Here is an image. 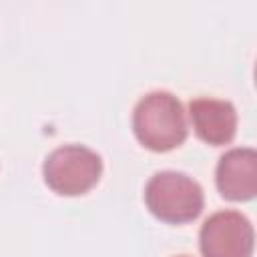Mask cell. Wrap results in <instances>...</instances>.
<instances>
[{"mask_svg":"<svg viewBox=\"0 0 257 257\" xmlns=\"http://www.w3.org/2000/svg\"><path fill=\"white\" fill-rule=\"evenodd\" d=\"M133 131L149 151L167 153L181 147L189 133L181 100L167 90L145 94L133 110Z\"/></svg>","mask_w":257,"mask_h":257,"instance_id":"cell-1","label":"cell"},{"mask_svg":"<svg viewBox=\"0 0 257 257\" xmlns=\"http://www.w3.org/2000/svg\"><path fill=\"white\" fill-rule=\"evenodd\" d=\"M145 205L159 221L183 225L201 215L205 195L193 177L179 171H159L145 187Z\"/></svg>","mask_w":257,"mask_h":257,"instance_id":"cell-2","label":"cell"},{"mask_svg":"<svg viewBox=\"0 0 257 257\" xmlns=\"http://www.w3.org/2000/svg\"><path fill=\"white\" fill-rule=\"evenodd\" d=\"M102 175V159L84 145H64L54 149L42 165V177L48 189L62 197L88 193Z\"/></svg>","mask_w":257,"mask_h":257,"instance_id":"cell-3","label":"cell"},{"mask_svg":"<svg viewBox=\"0 0 257 257\" xmlns=\"http://www.w3.org/2000/svg\"><path fill=\"white\" fill-rule=\"evenodd\" d=\"M253 245V225L239 211H217L201 225L199 231L203 257H251Z\"/></svg>","mask_w":257,"mask_h":257,"instance_id":"cell-4","label":"cell"},{"mask_svg":"<svg viewBox=\"0 0 257 257\" xmlns=\"http://www.w3.org/2000/svg\"><path fill=\"white\" fill-rule=\"evenodd\" d=\"M221 197L229 201H251L257 193V153L251 147H235L221 155L215 169Z\"/></svg>","mask_w":257,"mask_h":257,"instance_id":"cell-5","label":"cell"},{"mask_svg":"<svg viewBox=\"0 0 257 257\" xmlns=\"http://www.w3.org/2000/svg\"><path fill=\"white\" fill-rule=\"evenodd\" d=\"M189 116L197 137L207 145H229L237 135V110L229 100L209 96L193 98L189 102Z\"/></svg>","mask_w":257,"mask_h":257,"instance_id":"cell-6","label":"cell"},{"mask_svg":"<svg viewBox=\"0 0 257 257\" xmlns=\"http://www.w3.org/2000/svg\"><path fill=\"white\" fill-rule=\"evenodd\" d=\"M181 257H187V255H181Z\"/></svg>","mask_w":257,"mask_h":257,"instance_id":"cell-7","label":"cell"}]
</instances>
